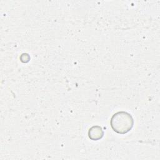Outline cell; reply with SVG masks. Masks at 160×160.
Returning a JSON list of instances; mask_svg holds the SVG:
<instances>
[{"label":"cell","mask_w":160,"mask_h":160,"mask_svg":"<svg viewBox=\"0 0 160 160\" xmlns=\"http://www.w3.org/2000/svg\"><path fill=\"white\" fill-rule=\"evenodd\" d=\"M110 124L114 131L124 134L131 130L134 126V119L129 112L119 111L112 116Z\"/></svg>","instance_id":"obj_1"},{"label":"cell","mask_w":160,"mask_h":160,"mask_svg":"<svg viewBox=\"0 0 160 160\" xmlns=\"http://www.w3.org/2000/svg\"><path fill=\"white\" fill-rule=\"evenodd\" d=\"M104 136V131L99 126H92L88 131L89 138L93 141H98L101 139Z\"/></svg>","instance_id":"obj_2"}]
</instances>
